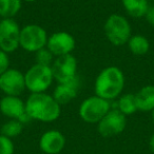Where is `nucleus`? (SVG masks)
I'll list each match as a JSON object with an SVG mask.
<instances>
[{
  "instance_id": "nucleus-1",
  "label": "nucleus",
  "mask_w": 154,
  "mask_h": 154,
  "mask_svg": "<svg viewBox=\"0 0 154 154\" xmlns=\"http://www.w3.org/2000/svg\"><path fill=\"white\" fill-rule=\"evenodd\" d=\"M26 112L31 120L40 122H53L60 117L61 106L54 99L52 94L34 93L26 100Z\"/></svg>"
},
{
  "instance_id": "nucleus-2",
  "label": "nucleus",
  "mask_w": 154,
  "mask_h": 154,
  "mask_svg": "<svg viewBox=\"0 0 154 154\" xmlns=\"http://www.w3.org/2000/svg\"><path fill=\"white\" fill-rule=\"evenodd\" d=\"M125 88V75L116 66H109L100 71L94 82L95 95L111 103L122 95Z\"/></svg>"
},
{
  "instance_id": "nucleus-3",
  "label": "nucleus",
  "mask_w": 154,
  "mask_h": 154,
  "mask_svg": "<svg viewBox=\"0 0 154 154\" xmlns=\"http://www.w3.org/2000/svg\"><path fill=\"white\" fill-rule=\"evenodd\" d=\"M103 32L108 41L115 47L127 45L132 36V28L128 18L120 14H111L103 24Z\"/></svg>"
},
{
  "instance_id": "nucleus-4",
  "label": "nucleus",
  "mask_w": 154,
  "mask_h": 154,
  "mask_svg": "<svg viewBox=\"0 0 154 154\" xmlns=\"http://www.w3.org/2000/svg\"><path fill=\"white\" fill-rule=\"evenodd\" d=\"M26 89L31 93H45L51 88L54 82L52 68L41 64H33L24 73Z\"/></svg>"
},
{
  "instance_id": "nucleus-5",
  "label": "nucleus",
  "mask_w": 154,
  "mask_h": 154,
  "mask_svg": "<svg viewBox=\"0 0 154 154\" xmlns=\"http://www.w3.org/2000/svg\"><path fill=\"white\" fill-rule=\"evenodd\" d=\"M111 109L110 101L94 94L82 101L78 109V114L79 117L87 124L97 125Z\"/></svg>"
},
{
  "instance_id": "nucleus-6",
  "label": "nucleus",
  "mask_w": 154,
  "mask_h": 154,
  "mask_svg": "<svg viewBox=\"0 0 154 154\" xmlns=\"http://www.w3.org/2000/svg\"><path fill=\"white\" fill-rule=\"evenodd\" d=\"M48 38L49 35L42 26L36 23H29L20 30L19 45L26 52L35 54L47 47Z\"/></svg>"
},
{
  "instance_id": "nucleus-7",
  "label": "nucleus",
  "mask_w": 154,
  "mask_h": 154,
  "mask_svg": "<svg viewBox=\"0 0 154 154\" xmlns=\"http://www.w3.org/2000/svg\"><path fill=\"white\" fill-rule=\"evenodd\" d=\"M54 80L57 84H68L76 80L77 59L73 54L56 57L51 66Z\"/></svg>"
},
{
  "instance_id": "nucleus-8",
  "label": "nucleus",
  "mask_w": 154,
  "mask_h": 154,
  "mask_svg": "<svg viewBox=\"0 0 154 154\" xmlns=\"http://www.w3.org/2000/svg\"><path fill=\"white\" fill-rule=\"evenodd\" d=\"M126 127L127 116L120 113L116 108H112L97 124V131L103 137L109 138L122 134Z\"/></svg>"
},
{
  "instance_id": "nucleus-9",
  "label": "nucleus",
  "mask_w": 154,
  "mask_h": 154,
  "mask_svg": "<svg viewBox=\"0 0 154 154\" xmlns=\"http://www.w3.org/2000/svg\"><path fill=\"white\" fill-rule=\"evenodd\" d=\"M20 30L15 19H1L0 21V50L11 54L20 48Z\"/></svg>"
},
{
  "instance_id": "nucleus-10",
  "label": "nucleus",
  "mask_w": 154,
  "mask_h": 154,
  "mask_svg": "<svg viewBox=\"0 0 154 154\" xmlns=\"http://www.w3.org/2000/svg\"><path fill=\"white\" fill-rule=\"evenodd\" d=\"M76 47L74 36L66 31H58L50 35L48 38L47 49L54 55V57L72 54Z\"/></svg>"
},
{
  "instance_id": "nucleus-11",
  "label": "nucleus",
  "mask_w": 154,
  "mask_h": 154,
  "mask_svg": "<svg viewBox=\"0 0 154 154\" xmlns=\"http://www.w3.org/2000/svg\"><path fill=\"white\" fill-rule=\"evenodd\" d=\"M0 86L5 95L20 96L26 89L24 73L17 69L10 68L2 75H0Z\"/></svg>"
},
{
  "instance_id": "nucleus-12",
  "label": "nucleus",
  "mask_w": 154,
  "mask_h": 154,
  "mask_svg": "<svg viewBox=\"0 0 154 154\" xmlns=\"http://www.w3.org/2000/svg\"><path fill=\"white\" fill-rule=\"evenodd\" d=\"M0 112L9 119H18L23 125L31 120L26 112V101L20 96L5 95L0 99Z\"/></svg>"
},
{
  "instance_id": "nucleus-13",
  "label": "nucleus",
  "mask_w": 154,
  "mask_h": 154,
  "mask_svg": "<svg viewBox=\"0 0 154 154\" xmlns=\"http://www.w3.org/2000/svg\"><path fill=\"white\" fill-rule=\"evenodd\" d=\"M66 136L59 130H48L39 138V149L45 154H60L66 147Z\"/></svg>"
},
{
  "instance_id": "nucleus-14",
  "label": "nucleus",
  "mask_w": 154,
  "mask_h": 154,
  "mask_svg": "<svg viewBox=\"0 0 154 154\" xmlns=\"http://www.w3.org/2000/svg\"><path fill=\"white\" fill-rule=\"evenodd\" d=\"M78 86H79L78 78L68 84H58L54 89L52 96L60 106L66 105L76 98L77 93H78Z\"/></svg>"
},
{
  "instance_id": "nucleus-15",
  "label": "nucleus",
  "mask_w": 154,
  "mask_h": 154,
  "mask_svg": "<svg viewBox=\"0 0 154 154\" xmlns=\"http://www.w3.org/2000/svg\"><path fill=\"white\" fill-rule=\"evenodd\" d=\"M137 110L140 112H151L154 110V86H145L135 93Z\"/></svg>"
},
{
  "instance_id": "nucleus-16",
  "label": "nucleus",
  "mask_w": 154,
  "mask_h": 154,
  "mask_svg": "<svg viewBox=\"0 0 154 154\" xmlns=\"http://www.w3.org/2000/svg\"><path fill=\"white\" fill-rule=\"evenodd\" d=\"M125 12L133 18L145 17L150 3L149 0H122Z\"/></svg>"
},
{
  "instance_id": "nucleus-17",
  "label": "nucleus",
  "mask_w": 154,
  "mask_h": 154,
  "mask_svg": "<svg viewBox=\"0 0 154 154\" xmlns=\"http://www.w3.org/2000/svg\"><path fill=\"white\" fill-rule=\"evenodd\" d=\"M127 45H128L130 52L135 56H143L147 54L150 50L149 39L140 34L132 35Z\"/></svg>"
},
{
  "instance_id": "nucleus-18",
  "label": "nucleus",
  "mask_w": 154,
  "mask_h": 154,
  "mask_svg": "<svg viewBox=\"0 0 154 154\" xmlns=\"http://www.w3.org/2000/svg\"><path fill=\"white\" fill-rule=\"evenodd\" d=\"M116 109L122 113L125 116H130L137 112L136 99H135V94L132 93H127V94H122L117 98L116 103Z\"/></svg>"
},
{
  "instance_id": "nucleus-19",
  "label": "nucleus",
  "mask_w": 154,
  "mask_h": 154,
  "mask_svg": "<svg viewBox=\"0 0 154 154\" xmlns=\"http://www.w3.org/2000/svg\"><path fill=\"white\" fill-rule=\"evenodd\" d=\"M21 8V0H0V17L1 19H15Z\"/></svg>"
},
{
  "instance_id": "nucleus-20",
  "label": "nucleus",
  "mask_w": 154,
  "mask_h": 154,
  "mask_svg": "<svg viewBox=\"0 0 154 154\" xmlns=\"http://www.w3.org/2000/svg\"><path fill=\"white\" fill-rule=\"evenodd\" d=\"M23 126L24 125L20 120L9 119L2 125V127L0 129V134L13 139L21 134L22 131H23Z\"/></svg>"
},
{
  "instance_id": "nucleus-21",
  "label": "nucleus",
  "mask_w": 154,
  "mask_h": 154,
  "mask_svg": "<svg viewBox=\"0 0 154 154\" xmlns=\"http://www.w3.org/2000/svg\"><path fill=\"white\" fill-rule=\"evenodd\" d=\"M35 58H36V62L35 63L41 64V66H51L54 59H55L54 55L47 49V47L39 50L38 52H36L35 53Z\"/></svg>"
},
{
  "instance_id": "nucleus-22",
  "label": "nucleus",
  "mask_w": 154,
  "mask_h": 154,
  "mask_svg": "<svg viewBox=\"0 0 154 154\" xmlns=\"http://www.w3.org/2000/svg\"><path fill=\"white\" fill-rule=\"evenodd\" d=\"M15 146L11 138L0 134V154H14Z\"/></svg>"
},
{
  "instance_id": "nucleus-23",
  "label": "nucleus",
  "mask_w": 154,
  "mask_h": 154,
  "mask_svg": "<svg viewBox=\"0 0 154 154\" xmlns=\"http://www.w3.org/2000/svg\"><path fill=\"white\" fill-rule=\"evenodd\" d=\"M10 57L9 54L5 53V51L0 50V75H2L7 70L10 69Z\"/></svg>"
},
{
  "instance_id": "nucleus-24",
  "label": "nucleus",
  "mask_w": 154,
  "mask_h": 154,
  "mask_svg": "<svg viewBox=\"0 0 154 154\" xmlns=\"http://www.w3.org/2000/svg\"><path fill=\"white\" fill-rule=\"evenodd\" d=\"M145 18L147 22L151 26H154V2H152L148 8V11L145 15Z\"/></svg>"
},
{
  "instance_id": "nucleus-25",
  "label": "nucleus",
  "mask_w": 154,
  "mask_h": 154,
  "mask_svg": "<svg viewBox=\"0 0 154 154\" xmlns=\"http://www.w3.org/2000/svg\"><path fill=\"white\" fill-rule=\"evenodd\" d=\"M149 149L151 154H154V133L150 136L149 139Z\"/></svg>"
},
{
  "instance_id": "nucleus-26",
  "label": "nucleus",
  "mask_w": 154,
  "mask_h": 154,
  "mask_svg": "<svg viewBox=\"0 0 154 154\" xmlns=\"http://www.w3.org/2000/svg\"><path fill=\"white\" fill-rule=\"evenodd\" d=\"M22 2H26V3H33L35 2V1H37V0H21Z\"/></svg>"
},
{
  "instance_id": "nucleus-27",
  "label": "nucleus",
  "mask_w": 154,
  "mask_h": 154,
  "mask_svg": "<svg viewBox=\"0 0 154 154\" xmlns=\"http://www.w3.org/2000/svg\"><path fill=\"white\" fill-rule=\"evenodd\" d=\"M150 113H151V119H152V122L154 124V110H153V111L150 112Z\"/></svg>"
},
{
  "instance_id": "nucleus-28",
  "label": "nucleus",
  "mask_w": 154,
  "mask_h": 154,
  "mask_svg": "<svg viewBox=\"0 0 154 154\" xmlns=\"http://www.w3.org/2000/svg\"><path fill=\"white\" fill-rule=\"evenodd\" d=\"M52 1H61V0H52Z\"/></svg>"
},
{
  "instance_id": "nucleus-29",
  "label": "nucleus",
  "mask_w": 154,
  "mask_h": 154,
  "mask_svg": "<svg viewBox=\"0 0 154 154\" xmlns=\"http://www.w3.org/2000/svg\"><path fill=\"white\" fill-rule=\"evenodd\" d=\"M149 1H152V2H154V0H149Z\"/></svg>"
},
{
  "instance_id": "nucleus-30",
  "label": "nucleus",
  "mask_w": 154,
  "mask_h": 154,
  "mask_svg": "<svg viewBox=\"0 0 154 154\" xmlns=\"http://www.w3.org/2000/svg\"><path fill=\"white\" fill-rule=\"evenodd\" d=\"M0 90H1V86H0Z\"/></svg>"
},
{
  "instance_id": "nucleus-31",
  "label": "nucleus",
  "mask_w": 154,
  "mask_h": 154,
  "mask_svg": "<svg viewBox=\"0 0 154 154\" xmlns=\"http://www.w3.org/2000/svg\"><path fill=\"white\" fill-rule=\"evenodd\" d=\"M0 21H1V17H0Z\"/></svg>"
}]
</instances>
